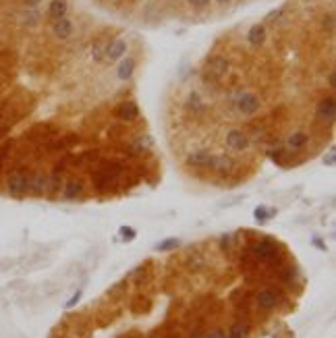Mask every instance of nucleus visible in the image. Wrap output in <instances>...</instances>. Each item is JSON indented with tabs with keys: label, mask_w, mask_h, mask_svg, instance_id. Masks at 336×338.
<instances>
[{
	"label": "nucleus",
	"mask_w": 336,
	"mask_h": 338,
	"mask_svg": "<svg viewBox=\"0 0 336 338\" xmlns=\"http://www.w3.org/2000/svg\"><path fill=\"white\" fill-rule=\"evenodd\" d=\"M154 266V261H145V264H141V266H137V268H133L131 272H129V276H127V280H129V285H133L135 289H143V287H147L152 280H154V270H150Z\"/></svg>",
	"instance_id": "6e6552de"
},
{
	"label": "nucleus",
	"mask_w": 336,
	"mask_h": 338,
	"mask_svg": "<svg viewBox=\"0 0 336 338\" xmlns=\"http://www.w3.org/2000/svg\"><path fill=\"white\" fill-rule=\"evenodd\" d=\"M63 139H65L67 149H75L77 145H81V143H83V137H81L79 133H67Z\"/></svg>",
	"instance_id": "c756f323"
},
{
	"label": "nucleus",
	"mask_w": 336,
	"mask_h": 338,
	"mask_svg": "<svg viewBox=\"0 0 336 338\" xmlns=\"http://www.w3.org/2000/svg\"><path fill=\"white\" fill-rule=\"evenodd\" d=\"M91 56H94V61H96V63H102V61H104V56H106V48H104L100 42H96V44L91 46Z\"/></svg>",
	"instance_id": "2f4dec72"
},
{
	"label": "nucleus",
	"mask_w": 336,
	"mask_h": 338,
	"mask_svg": "<svg viewBox=\"0 0 336 338\" xmlns=\"http://www.w3.org/2000/svg\"><path fill=\"white\" fill-rule=\"evenodd\" d=\"M229 71H231V63L224 59V56L216 54L212 59H208V73H212L216 79H222L224 75H229Z\"/></svg>",
	"instance_id": "4468645a"
},
{
	"label": "nucleus",
	"mask_w": 336,
	"mask_h": 338,
	"mask_svg": "<svg viewBox=\"0 0 336 338\" xmlns=\"http://www.w3.org/2000/svg\"><path fill=\"white\" fill-rule=\"evenodd\" d=\"M322 27H324L328 33L334 31V15H332V13H328V15L322 17Z\"/></svg>",
	"instance_id": "473e14b6"
},
{
	"label": "nucleus",
	"mask_w": 336,
	"mask_h": 338,
	"mask_svg": "<svg viewBox=\"0 0 336 338\" xmlns=\"http://www.w3.org/2000/svg\"><path fill=\"white\" fill-rule=\"evenodd\" d=\"M179 245H181V241H179L177 237H168V239H164V241H160V243L156 245V251H160V253H171V251H177Z\"/></svg>",
	"instance_id": "a878e982"
},
{
	"label": "nucleus",
	"mask_w": 336,
	"mask_h": 338,
	"mask_svg": "<svg viewBox=\"0 0 336 338\" xmlns=\"http://www.w3.org/2000/svg\"><path fill=\"white\" fill-rule=\"evenodd\" d=\"M127 52V42L125 40H115L106 46V59L108 61H119L123 59V54Z\"/></svg>",
	"instance_id": "aec40b11"
},
{
	"label": "nucleus",
	"mask_w": 336,
	"mask_h": 338,
	"mask_svg": "<svg viewBox=\"0 0 336 338\" xmlns=\"http://www.w3.org/2000/svg\"><path fill=\"white\" fill-rule=\"evenodd\" d=\"M52 33H54V37H59V40H69L71 33H73V21L67 19V17L54 21L52 23Z\"/></svg>",
	"instance_id": "6ab92c4d"
},
{
	"label": "nucleus",
	"mask_w": 336,
	"mask_h": 338,
	"mask_svg": "<svg viewBox=\"0 0 336 338\" xmlns=\"http://www.w3.org/2000/svg\"><path fill=\"white\" fill-rule=\"evenodd\" d=\"M187 3L191 7H195V9H206V7H210L212 0H187Z\"/></svg>",
	"instance_id": "c9c22d12"
},
{
	"label": "nucleus",
	"mask_w": 336,
	"mask_h": 338,
	"mask_svg": "<svg viewBox=\"0 0 336 338\" xmlns=\"http://www.w3.org/2000/svg\"><path fill=\"white\" fill-rule=\"evenodd\" d=\"M235 108H237V112L241 117H255L262 110V100L253 91H241L235 98Z\"/></svg>",
	"instance_id": "39448f33"
},
{
	"label": "nucleus",
	"mask_w": 336,
	"mask_h": 338,
	"mask_svg": "<svg viewBox=\"0 0 336 338\" xmlns=\"http://www.w3.org/2000/svg\"><path fill=\"white\" fill-rule=\"evenodd\" d=\"M150 307H152V303H150V299H147V297H143V295L135 297V299L129 303V309H131V313H135V315L147 313V311H150Z\"/></svg>",
	"instance_id": "b1692460"
},
{
	"label": "nucleus",
	"mask_w": 336,
	"mask_h": 338,
	"mask_svg": "<svg viewBox=\"0 0 336 338\" xmlns=\"http://www.w3.org/2000/svg\"><path fill=\"white\" fill-rule=\"evenodd\" d=\"M185 164L193 171H214L216 154L210 149H195L185 156Z\"/></svg>",
	"instance_id": "423d86ee"
},
{
	"label": "nucleus",
	"mask_w": 336,
	"mask_h": 338,
	"mask_svg": "<svg viewBox=\"0 0 336 338\" xmlns=\"http://www.w3.org/2000/svg\"><path fill=\"white\" fill-rule=\"evenodd\" d=\"M328 85H330V87H334V85H336V75H334V71H330V73H328Z\"/></svg>",
	"instance_id": "58836bf2"
},
{
	"label": "nucleus",
	"mask_w": 336,
	"mask_h": 338,
	"mask_svg": "<svg viewBox=\"0 0 336 338\" xmlns=\"http://www.w3.org/2000/svg\"><path fill=\"white\" fill-rule=\"evenodd\" d=\"M129 287H131V285H129V280H127V278H123V280H121V283H117V285H112V287L108 289V293H106V295H108V297H110L112 301H121V299H123V297L127 295V291H129Z\"/></svg>",
	"instance_id": "5701e85b"
},
{
	"label": "nucleus",
	"mask_w": 336,
	"mask_h": 338,
	"mask_svg": "<svg viewBox=\"0 0 336 338\" xmlns=\"http://www.w3.org/2000/svg\"><path fill=\"white\" fill-rule=\"evenodd\" d=\"M206 338H229V336H227V330L218 326V328H214V330L206 332Z\"/></svg>",
	"instance_id": "72a5a7b5"
},
{
	"label": "nucleus",
	"mask_w": 336,
	"mask_h": 338,
	"mask_svg": "<svg viewBox=\"0 0 336 338\" xmlns=\"http://www.w3.org/2000/svg\"><path fill=\"white\" fill-rule=\"evenodd\" d=\"M274 214H276V210H268L266 205H257V208L253 210V216H255V220H257L259 224H266Z\"/></svg>",
	"instance_id": "bb28decb"
},
{
	"label": "nucleus",
	"mask_w": 336,
	"mask_h": 338,
	"mask_svg": "<svg viewBox=\"0 0 336 338\" xmlns=\"http://www.w3.org/2000/svg\"><path fill=\"white\" fill-rule=\"evenodd\" d=\"M315 117L326 125H332L336 119V100L334 96H324L315 106Z\"/></svg>",
	"instance_id": "9b49d317"
},
{
	"label": "nucleus",
	"mask_w": 336,
	"mask_h": 338,
	"mask_svg": "<svg viewBox=\"0 0 336 338\" xmlns=\"http://www.w3.org/2000/svg\"><path fill=\"white\" fill-rule=\"evenodd\" d=\"M85 191H87V185L81 177H69V179H65V187H63L61 197L67 201H77V199L85 197Z\"/></svg>",
	"instance_id": "1a4fd4ad"
},
{
	"label": "nucleus",
	"mask_w": 336,
	"mask_h": 338,
	"mask_svg": "<svg viewBox=\"0 0 336 338\" xmlns=\"http://www.w3.org/2000/svg\"><path fill=\"white\" fill-rule=\"evenodd\" d=\"M224 145H227L231 152H247L251 147V139H249V133L239 129V127H231L227 133H224Z\"/></svg>",
	"instance_id": "0eeeda50"
},
{
	"label": "nucleus",
	"mask_w": 336,
	"mask_h": 338,
	"mask_svg": "<svg viewBox=\"0 0 336 338\" xmlns=\"http://www.w3.org/2000/svg\"><path fill=\"white\" fill-rule=\"evenodd\" d=\"M326 162H328V164H330V166H332V164H334V154H330V156H328V160H326Z\"/></svg>",
	"instance_id": "ea45409f"
},
{
	"label": "nucleus",
	"mask_w": 336,
	"mask_h": 338,
	"mask_svg": "<svg viewBox=\"0 0 336 338\" xmlns=\"http://www.w3.org/2000/svg\"><path fill=\"white\" fill-rule=\"evenodd\" d=\"M46 183H48V173L29 171L27 173V195H31V197H46Z\"/></svg>",
	"instance_id": "9d476101"
},
{
	"label": "nucleus",
	"mask_w": 336,
	"mask_h": 338,
	"mask_svg": "<svg viewBox=\"0 0 336 338\" xmlns=\"http://www.w3.org/2000/svg\"><path fill=\"white\" fill-rule=\"evenodd\" d=\"M274 280H278V285L283 287V289H287V291H293V289L301 291V287H303L301 270H299V266H295V264H291V261H287L285 266H280V268L276 270Z\"/></svg>",
	"instance_id": "7ed1b4c3"
},
{
	"label": "nucleus",
	"mask_w": 336,
	"mask_h": 338,
	"mask_svg": "<svg viewBox=\"0 0 336 338\" xmlns=\"http://www.w3.org/2000/svg\"><path fill=\"white\" fill-rule=\"evenodd\" d=\"M133 71H135V59L133 56H127V59L121 63V67H119V79L121 81H127V79H131V75H133Z\"/></svg>",
	"instance_id": "393cba45"
},
{
	"label": "nucleus",
	"mask_w": 336,
	"mask_h": 338,
	"mask_svg": "<svg viewBox=\"0 0 336 338\" xmlns=\"http://www.w3.org/2000/svg\"><path fill=\"white\" fill-rule=\"evenodd\" d=\"M65 187V175L59 173H48V183H46V197L48 199H59Z\"/></svg>",
	"instance_id": "ddd939ff"
},
{
	"label": "nucleus",
	"mask_w": 336,
	"mask_h": 338,
	"mask_svg": "<svg viewBox=\"0 0 336 338\" xmlns=\"http://www.w3.org/2000/svg\"><path fill=\"white\" fill-rule=\"evenodd\" d=\"M81 297H83V289H77V291L73 293V297L67 301V307H69V309H71V307H75V305L81 301Z\"/></svg>",
	"instance_id": "f704fd0d"
},
{
	"label": "nucleus",
	"mask_w": 336,
	"mask_h": 338,
	"mask_svg": "<svg viewBox=\"0 0 336 338\" xmlns=\"http://www.w3.org/2000/svg\"><path fill=\"white\" fill-rule=\"evenodd\" d=\"M115 117L123 123H133L139 119V106L135 102H121L117 108H115Z\"/></svg>",
	"instance_id": "f8f14e48"
},
{
	"label": "nucleus",
	"mask_w": 336,
	"mask_h": 338,
	"mask_svg": "<svg viewBox=\"0 0 336 338\" xmlns=\"http://www.w3.org/2000/svg\"><path fill=\"white\" fill-rule=\"evenodd\" d=\"M40 3H42V0H23V5H25L27 9H35Z\"/></svg>",
	"instance_id": "e433bc0d"
},
{
	"label": "nucleus",
	"mask_w": 336,
	"mask_h": 338,
	"mask_svg": "<svg viewBox=\"0 0 336 338\" xmlns=\"http://www.w3.org/2000/svg\"><path fill=\"white\" fill-rule=\"evenodd\" d=\"M251 291H247V289H235L233 293H231V303H233V307H235V313H237V317H243V320H249L251 322V315H253V301H251Z\"/></svg>",
	"instance_id": "20e7f679"
},
{
	"label": "nucleus",
	"mask_w": 336,
	"mask_h": 338,
	"mask_svg": "<svg viewBox=\"0 0 336 338\" xmlns=\"http://www.w3.org/2000/svg\"><path fill=\"white\" fill-rule=\"evenodd\" d=\"M67 9H69L67 0H52L48 7V19H52V23H54V21L67 17Z\"/></svg>",
	"instance_id": "4be33fe9"
},
{
	"label": "nucleus",
	"mask_w": 336,
	"mask_h": 338,
	"mask_svg": "<svg viewBox=\"0 0 336 338\" xmlns=\"http://www.w3.org/2000/svg\"><path fill=\"white\" fill-rule=\"evenodd\" d=\"M119 235H121V241L129 243V241H133V239L137 237V231H135L133 227H121V229H119Z\"/></svg>",
	"instance_id": "7c9ffc66"
},
{
	"label": "nucleus",
	"mask_w": 336,
	"mask_h": 338,
	"mask_svg": "<svg viewBox=\"0 0 336 338\" xmlns=\"http://www.w3.org/2000/svg\"><path fill=\"white\" fill-rule=\"evenodd\" d=\"M216 3H218V5H229L231 0H216Z\"/></svg>",
	"instance_id": "a19ab883"
},
{
	"label": "nucleus",
	"mask_w": 336,
	"mask_h": 338,
	"mask_svg": "<svg viewBox=\"0 0 336 338\" xmlns=\"http://www.w3.org/2000/svg\"><path fill=\"white\" fill-rule=\"evenodd\" d=\"M38 21H40V13H38L35 9H29V11H25V13L21 15V23H23V25H29V27H31V25H35Z\"/></svg>",
	"instance_id": "c85d7f7f"
},
{
	"label": "nucleus",
	"mask_w": 336,
	"mask_h": 338,
	"mask_svg": "<svg viewBox=\"0 0 336 338\" xmlns=\"http://www.w3.org/2000/svg\"><path fill=\"white\" fill-rule=\"evenodd\" d=\"M27 173H29V166L25 164V160H17V164L7 171L5 189L11 197L15 199L27 197Z\"/></svg>",
	"instance_id": "f03ea898"
},
{
	"label": "nucleus",
	"mask_w": 336,
	"mask_h": 338,
	"mask_svg": "<svg viewBox=\"0 0 336 338\" xmlns=\"http://www.w3.org/2000/svg\"><path fill=\"white\" fill-rule=\"evenodd\" d=\"M313 245L318 247V249H322V251H326V243L320 239V237H313Z\"/></svg>",
	"instance_id": "4c0bfd02"
},
{
	"label": "nucleus",
	"mask_w": 336,
	"mask_h": 338,
	"mask_svg": "<svg viewBox=\"0 0 336 338\" xmlns=\"http://www.w3.org/2000/svg\"><path fill=\"white\" fill-rule=\"evenodd\" d=\"M237 241H239L237 233H227V235H222V237L218 239V249H220V253H224V255L233 253V251L237 249Z\"/></svg>",
	"instance_id": "412c9836"
},
{
	"label": "nucleus",
	"mask_w": 336,
	"mask_h": 338,
	"mask_svg": "<svg viewBox=\"0 0 336 338\" xmlns=\"http://www.w3.org/2000/svg\"><path fill=\"white\" fill-rule=\"evenodd\" d=\"M311 141V135L307 131H293L289 137H287V147L291 152H301L307 147V143Z\"/></svg>",
	"instance_id": "dca6fc26"
},
{
	"label": "nucleus",
	"mask_w": 336,
	"mask_h": 338,
	"mask_svg": "<svg viewBox=\"0 0 336 338\" xmlns=\"http://www.w3.org/2000/svg\"><path fill=\"white\" fill-rule=\"evenodd\" d=\"M206 317H201L195 326H191V330H189V334L185 336V338H206Z\"/></svg>",
	"instance_id": "cd10ccee"
},
{
	"label": "nucleus",
	"mask_w": 336,
	"mask_h": 338,
	"mask_svg": "<svg viewBox=\"0 0 336 338\" xmlns=\"http://www.w3.org/2000/svg\"><path fill=\"white\" fill-rule=\"evenodd\" d=\"M266 37H268V31H266V25H264V23H255V25H251L249 31H247V42H249L251 46H255V48L264 46V44H266Z\"/></svg>",
	"instance_id": "f3484780"
},
{
	"label": "nucleus",
	"mask_w": 336,
	"mask_h": 338,
	"mask_svg": "<svg viewBox=\"0 0 336 338\" xmlns=\"http://www.w3.org/2000/svg\"><path fill=\"white\" fill-rule=\"evenodd\" d=\"M249 334H251V322L243 317H235L227 330L229 338H249Z\"/></svg>",
	"instance_id": "2eb2a0df"
},
{
	"label": "nucleus",
	"mask_w": 336,
	"mask_h": 338,
	"mask_svg": "<svg viewBox=\"0 0 336 338\" xmlns=\"http://www.w3.org/2000/svg\"><path fill=\"white\" fill-rule=\"evenodd\" d=\"M251 301H253V309L262 311V313H272L276 311L280 305H287V309H291V295L287 289L283 287H276V285H270L266 289H257L253 291L251 295Z\"/></svg>",
	"instance_id": "f257e3e1"
},
{
	"label": "nucleus",
	"mask_w": 336,
	"mask_h": 338,
	"mask_svg": "<svg viewBox=\"0 0 336 338\" xmlns=\"http://www.w3.org/2000/svg\"><path fill=\"white\" fill-rule=\"evenodd\" d=\"M185 110L189 112V115H193V117H199L201 112L206 110V102L201 100V96H199L197 89H193V91L189 93V98H187V102H185Z\"/></svg>",
	"instance_id": "a211bd4d"
}]
</instances>
